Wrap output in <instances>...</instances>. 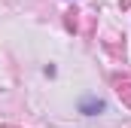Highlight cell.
Returning <instances> with one entry per match:
<instances>
[{
    "label": "cell",
    "instance_id": "cell-1",
    "mask_svg": "<svg viewBox=\"0 0 131 128\" xmlns=\"http://www.w3.org/2000/svg\"><path fill=\"white\" fill-rule=\"evenodd\" d=\"M79 110H82L85 116H95V113L104 110V101H101V98H85V101L79 104Z\"/></svg>",
    "mask_w": 131,
    "mask_h": 128
}]
</instances>
